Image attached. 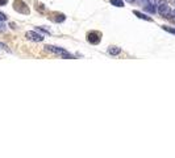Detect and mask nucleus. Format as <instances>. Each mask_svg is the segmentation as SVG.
<instances>
[{
    "instance_id": "nucleus-7",
    "label": "nucleus",
    "mask_w": 175,
    "mask_h": 158,
    "mask_svg": "<svg viewBox=\"0 0 175 158\" xmlns=\"http://www.w3.org/2000/svg\"><path fill=\"white\" fill-rule=\"evenodd\" d=\"M108 53L112 54V56H117V54L121 53V49L117 48V46H111V48L108 49Z\"/></svg>"
},
{
    "instance_id": "nucleus-4",
    "label": "nucleus",
    "mask_w": 175,
    "mask_h": 158,
    "mask_svg": "<svg viewBox=\"0 0 175 158\" xmlns=\"http://www.w3.org/2000/svg\"><path fill=\"white\" fill-rule=\"evenodd\" d=\"M25 37L28 40H31V41H35V42H40V41H42V40H43V37L41 36V34H38V33L33 32V31L26 32L25 33Z\"/></svg>"
},
{
    "instance_id": "nucleus-6",
    "label": "nucleus",
    "mask_w": 175,
    "mask_h": 158,
    "mask_svg": "<svg viewBox=\"0 0 175 158\" xmlns=\"http://www.w3.org/2000/svg\"><path fill=\"white\" fill-rule=\"evenodd\" d=\"M133 13H134L138 19H141V20H146V21H152V17H149V16H146V15L141 13V12H138V11H133Z\"/></svg>"
},
{
    "instance_id": "nucleus-11",
    "label": "nucleus",
    "mask_w": 175,
    "mask_h": 158,
    "mask_svg": "<svg viewBox=\"0 0 175 158\" xmlns=\"http://www.w3.org/2000/svg\"><path fill=\"white\" fill-rule=\"evenodd\" d=\"M163 3H167L166 0H154V4H157V6H161Z\"/></svg>"
},
{
    "instance_id": "nucleus-15",
    "label": "nucleus",
    "mask_w": 175,
    "mask_h": 158,
    "mask_svg": "<svg viewBox=\"0 0 175 158\" xmlns=\"http://www.w3.org/2000/svg\"><path fill=\"white\" fill-rule=\"evenodd\" d=\"M8 0H0V6H6Z\"/></svg>"
},
{
    "instance_id": "nucleus-3",
    "label": "nucleus",
    "mask_w": 175,
    "mask_h": 158,
    "mask_svg": "<svg viewBox=\"0 0 175 158\" xmlns=\"http://www.w3.org/2000/svg\"><path fill=\"white\" fill-rule=\"evenodd\" d=\"M157 12L161 15V16H167V17H171V15H173L171 11H170V6L167 3H163L161 6H158Z\"/></svg>"
},
{
    "instance_id": "nucleus-10",
    "label": "nucleus",
    "mask_w": 175,
    "mask_h": 158,
    "mask_svg": "<svg viewBox=\"0 0 175 158\" xmlns=\"http://www.w3.org/2000/svg\"><path fill=\"white\" fill-rule=\"evenodd\" d=\"M162 29L163 31H166V32H169V33H173V34H175V28H170V27H162Z\"/></svg>"
},
{
    "instance_id": "nucleus-1",
    "label": "nucleus",
    "mask_w": 175,
    "mask_h": 158,
    "mask_svg": "<svg viewBox=\"0 0 175 158\" xmlns=\"http://www.w3.org/2000/svg\"><path fill=\"white\" fill-rule=\"evenodd\" d=\"M45 48H46V50L54 53V54H57V56H61L65 59H74V57H72L69 52H66L65 49H61V48H57V46H53V45H47Z\"/></svg>"
},
{
    "instance_id": "nucleus-14",
    "label": "nucleus",
    "mask_w": 175,
    "mask_h": 158,
    "mask_svg": "<svg viewBox=\"0 0 175 158\" xmlns=\"http://www.w3.org/2000/svg\"><path fill=\"white\" fill-rule=\"evenodd\" d=\"M57 16H58V17L55 19L57 21H63V20H65V16H63V15H57Z\"/></svg>"
},
{
    "instance_id": "nucleus-5",
    "label": "nucleus",
    "mask_w": 175,
    "mask_h": 158,
    "mask_svg": "<svg viewBox=\"0 0 175 158\" xmlns=\"http://www.w3.org/2000/svg\"><path fill=\"white\" fill-rule=\"evenodd\" d=\"M87 41H88L90 44H99L100 37L96 33H88V36H87Z\"/></svg>"
},
{
    "instance_id": "nucleus-2",
    "label": "nucleus",
    "mask_w": 175,
    "mask_h": 158,
    "mask_svg": "<svg viewBox=\"0 0 175 158\" xmlns=\"http://www.w3.org/2000/svg\"><path fill=\"white\" fill-rule=\"evenodd\" d=\"M13 8L16 9L17 12H20V13H25V15H28V13H29V8L25 6V3L21 2V0H14V3H13Z\"/></svg>"
},
{
    "instance_id": "nucleus-16",
    "label": "nucleus",
    "mask_w": 175,
    "mask_h": 158,
    "mask_svg": "<svg viewBox=\"0 0 175 158\" xmlns=\"http://www.w3.org/2000/svg\"><path fill=\"white\" fill-rule=\"evenodd\" d=\"M173 16H175V9H174V12H173Z\"/></svg>"
},
{
    "instance_id": "nucleus-8",
    "label": "nucleus",
    "mask_w": 175,
    "mask_h": 158,
    "mask_svg": "<svg viewBox=\"0 0 175 158\" xmlns=\"http://www.w3.org/2000/svg\"><path fill=\"white\" fill-rule=\"evenodd\" d=\"M111 4L115 6V7H119V8L124 7V2H123V0H111Z\"/></svg>"
},
{
    "instance_id": "nucleus-9",
    "label": "nucleus",
    "mask_w": 175,
    "mask_h": 158,
    "mask_svg": "<svg viewBox=\"0 0 175 158\" xmlns=\"http://www.w3.org/2000/svg\"><path fill=\"white\" fill-rule=\"evenodd\" d=\"M145 9H146L148 12H150V13H155V12H157V9H155L154 4H148V6L145 7Z\"/></svg>"
},
{
    "instance_id": "nucleus-12",
    "label": "nucleus",
    "mask_w": 175,
    "mask_h": 158,
    "mask_svg": "<svg viewBox=\"0 0 175 158\" xmlns=\"http://www.w3.org/2000/svg\"><path fill=\"white\" fill-rule=\"evenodd\" d=\"M6 20H7V16L3 12H0V21H6Z\"/></svg>"
},
{
    "instance_id": "nucleus-13",
    "label": "nucleus",
    "mask_w": 175,
    "mask_h": 158,
    "mask_svg": "<svg viewBox=\"0 0 175 158\" xmlns=\"http://www.w3.org/2000/svg\"><path fill=\"white\" fill-rule=\"evenodd\" d=\"M6 31V25H4V21H0V32Z\"/></svg>"
}]
</instances>
